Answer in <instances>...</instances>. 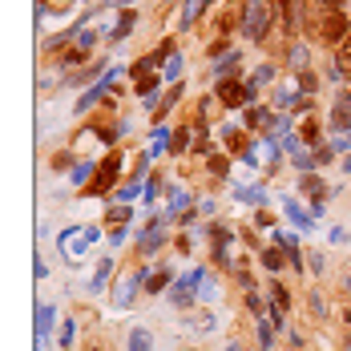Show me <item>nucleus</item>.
Wrapping results in <instances>:
<instances>
[{"instance_id": "nucleus-1", "label": "nucleus", "mask_w": 351, "mask_h": 351, "mask_svg": "<svg viewBox=\"0 0 351 351\" xmlns=\"http://www.w3.org/2000/svg\"><path fill=\"white\" fill-rule=\"evenodd\" d=\"M243 33H246V40H254V45L271 33V4H267V0H246V8H243Z\"/></svg>"}, {"instance_id": "nucleus-2", "label": "nucleus", "mask_w": 351, "mask_h": 351, "mask_svg": "<svg viewBox=\"0 0 351 351\" xmlns=\"http://www.w3.org/2000/svg\"><path fill=\"white\" fill-rule=\"evenodd\" d=\"M117 174H121V154L101 158V166L93 170V182H89V194L93 198H106L109 190H113V182H117Z\"/></svg>"}, {"instance_id": "nucleus-3", "label": "nucleus", "mask_w": 351, "mask_h": 351, "mask_svg": "<svg viewBox=\"0 0 351 351\" xmlns=\"http://www.w3.org/2000/svg\"><path fill=\"white\" fill-rule=\"evenodd\" d=\"M254 81L250 85H243V81H230V77H222L218 81V97H222V106H230V109H239V106H250L254 101Z\"/></svg>"}, {"instance_id": "nucleus-4", "label": "nucleus", "mask_w": 351, "mask_h": 351, "mask_svg": "<svg viewBox=\"0 0 351 351\" xmlns=\"http://www.w3.org/2000/svg\"><path fill=\"white\" fill-rule=\"evenodd\" d=\"M97 239V230L89 226V230H77V226H69V230H61V239H57V246H61V254L65 258H81L85 250H89V243Z\"/></svg>"}, {"instance_id": "nucleus-5", "label": "nucleus", "mask_w": 351, "mask_h": 351, "mask_svg": "<svg viewBox=\"0 0 351 351\" xmlns=\"http://www.w3.org/2000/svg\"><path fill=\"white\" fill-rule=\"evenodd\" d=\"M319 29H323V36H327V40H331V45H343V40H348V16H343V12H339V8H327V12H323V21H319Z\"/></svg>"}, {"instance_id": "nucleus-6", "label": "nucleus", "mask_w": 351, "mask_h": 351, "mask_svg": "<svg viewBox=\"0 0 351 351\" xmlns=\"http://www.w3.org/2000/svg\"><path fill=\"white\" fill-rule=\"evenodd\" d=\"M282 8V33H299L303 29V0H279Z\"/></svg>"}, {"instance_id": "nucleus-7", "label": "nucleus", "mask_w": 351, "mask_h": 351, "mask_svg": "<svg viewBox=\"0 0 351 351\" xmlns=\"http://www.w3.org/2000/svg\"><path fill=\"white\" fill-rule=\"evenodd\" d=\"M190 287H198V271L190 275V279H182L170 287V299H174V307H190L194 299H198V291H190Z\"/></svg>"}, {"instance_id": "nucleus-8", "label": "nucleus", "mask_w": 351, "mask_h": 351, "mask_svg": "<svg viewBox=\"0 0 351 351\" xmlns=\"http://www.w3.org/2000/svg\"><path fill=\"white\" fill-rule=\"evenodd\" d=\"M53 319H57L53 307H36V348H45V339H49V331H53Z\"/></svg>"}, {"instance_id": "nucleus-9", "label": "nucleus", "mask_w": 351, "mask_h": 351, "mask_svg": "<svg viewBox=\"0 0 351 351\" xmlns=\"http://www.w3.org/2000/svg\"><path fill=\"white\" fill-rule=\"evenodd\" d=\"M282 210H287V218H291L299 230H311V214H303V206H299L295 198H282Z\"/></svg>"}, {"instance_id": "nucleus-10", "label": "nucleus", "mask_w": 351, "mask_h": 351, "mask_svg": "<svg viewBox=\"0 0 351 351\" xmlns=\"http://www.w3.org/2000/svg\"><path fill=\"white\" fill-rule=\"evenodd\" d=\"M113 81H117V69L109 73V77H106V81H101V85H93V89H89L85 97H77V113H81V109H89V106H93V101H97V97L106 93V89H109V85H113Z\"/></svg>"}, {"instance_id": "nucleus-11", "label": "nucleus", "mask_w": 351, "mask_h": 351, "mask_svg": "<svg viewBox=\"0 0 351 351\" xmlns=\"http://www.w3.org/2000/svg\"><path fill=\"white\" fill-rule=\"evenodd\" d=\"M170 282H174V275H170V267H162V271L145 275V295H158V291H166Z\"/></svg>"}, {"instance_id": "nucleus-12", "label": "nucleus", "mask_w": 351, "mask_h": 351, "mask_svg": "<svg viewBox=\"0 0 351 351\" xmlns=\"http://www.w3.org/2000/svg\"><path fill=\"white\" fill-rule=\"evenodd\" d=\"M299 194H307V198L323 202V198H327V186H323L315 174H303V182H299Z\"/></svg>"}, {"instance_id": "nucleus-13", "label": "nucleus", "mask_w": 351, "mask_h": 351, "mask_svg": "<svg viewBox=\"0 0 351 351\" xmlns=\"http://www.w3.org/2000/svg\"><path fill=\"white\" fill-rule=\"evenodd\" d=\"M206 8H210V0H186V8H182V29H190Z\"/></svg>"}, {"instance_id": "nucleus-14", "label": "nucleus", "mask_w": 351, "mask_h": 351, "mask_svg": "<svg viewBox=\"0 0 351 351\" xmlns=\"http://www.w3.org/2000/svg\"><path fill=\"white\" fill-rule=\"evenodd\" d=\"M130 351H154V339H149V331H145V327L130 331Z\"/></svg>"}, {"instance_id": "nucleus-15", "label": "nucleus", "mask_w": 351, "mask_h": 351, "mask_svg": "<svg viewBox=\"0 0 351 351\" xmlns=\"http://www.w3.org/2000/svg\"><path fill=\"white\" fill-rule=\"evenodd\" d=\"M339 73H351V36L339 45V53H335V77Z\"/></svg>"}, {"instance_id": "nucleus-16", "label": "nucleus", "mask_w": 351, "mask_h": 351, "mask_svg": "<svg viewBox=\"0 0 351 351\" xmlns=\"http://www.w3.org/2000/svg\"><path fill=\"white\" fill-rule=\"evenodd\" d=\"M134 21H138V16H134V12H121V21H117V29H113V40H125V36H130V29H134Z\"/></svg>"}, {"instance_id": "nucleus-17", "label": "nucleus", "mask_w": 351, "mask_h": 351, "mask_svg": "<svg viewBox=\"0 0 351 351\" xmlns=\"http://www.w3.org/2000/svg\"><path fill=\"white\" fill-rule=\"evenodd\" d=\"M239 198H243V202H254V206H263V202H267V194H263L258 186H239Z\"/></svg>"}, {"instance_id": "nucleus-18", "label": "nucleus", "mask_w": 351, "mask_h": 351, "mask_svg": "<svg viewBox=\"0 0 351 351\" xmlns=\"http://www.w3.org/2000/svg\"><path fill=\"white\" fill-rule=\"evenodd\" d=\"M271 307H279V311H287V307H291V295H287V287H279V282L271 287Z\"/></svg>"}, {"instance_id": "nucleus-19", "label": "nucleus", "mask_w": 351, "mask_h": 351, "mask_svg": "<svg viewBox=\"0 0 351 351\" xmlns=\"http://www.w3.org/2000/svg\"><path fill=\"white\" fill-rule=\"evenodd\" d=\"M307 61H311V53H307V49H303V45H295V49H291V69H307Z\"/></svg>"}, {"instance_id": "nucleus-20", "label": "nucleus", "mask_w": 351, "mask_h": 351, "mask_svg": "<svg viewBox=\"0 0 351 351\" xmlns=\"http://www.w3.org/2000/svg\"><path fill=\"white\" fill-rule=\"evenodd\" d=\"M125 222H130V210H125V206H109L106 226H125Z\"/></svg>"}, {"instance_id": "nucleus-21", "label": "nucleus", "mask_w": 351, "mask_h": 351, "mask_svg": "<svg viewBox=\"0 0 351 351\" xmlns=\"http://www.w3.org/2000/svg\"><path fill=\"white\" fill-rule=\"evenodd\" d=\"M73 182H77V186H81V182H93V166H89V162L73 166Z\"/></svg>"}, {"instance_id": "nucleus-22", "label": "nucleus", "mask_w": 351, "mask_h": 351, "mask_svg": "<svg viewBox=\"0 0 351 351\" xmlns=\"http://www.w3.org/2000/svg\"><path fill=\"white\" fill-rule=\"evenodd\" d=\"M246 121H250L254 130H263V125H271V113H267V109H250V117H246Z\"/></svg>"}, {"instance_id": "nucleus-23", "label": "nucleus", "mask_w": 351, "mask_h": 351, "mask_svg": "<svg viewBox=\"0 0 351 351\" xmlns=\"http://www.w3.org/2000/svg\"><path fill=\"white\" fill-rule=\"evenodd\" d=\"M109 271H113V258H106V263H101V271H97V275H93V291H101V287H106Z\"/></svg>"}, {"instance_id": "nucleus-24", "label": "nucleus", "mask_w": 351, "mask_h": 351, "mask_svg": "<svg viewBox=\"0 0 351 351\" xmlns=\"http://www.w3.org/2000/svg\"><path fill=\"white\" fill-rule=\"evenodd\" d=\"M263 267H267V271H279V267H282V254L275 250V246H271V250L263 254Z\"/></svg>"}, {"instance_id": "nucleus-25", "label": "nucleus", "mask_w": 351, "mask_h": 351, "mask_svg": "<svg viewBox=\"0 0 351 351\" xmlns=\"http://www.w3.org/2000/svg\"><path fill=\"white\" fill-rule=\"evenodd\" d=\"M182 65H186V61H182V53L170 57V65H166V81H178V77H182Z\"/></svg>"}, {"instance_id": "nucleus-26", "label": "nucleus", "mask_w": 351, "mask_h": 351, "mask_svg": "<svg viewBox=\"0 0 351 351\" xmlns=\"http://www.w3.org/2000/svg\"><path fill=\"white\" fill-rule=\"evenodd\" d=\"M222 138H226L230 149H243V138H239V130H234V125H226V130H222Z\"/></svg>"}, {"instance_id": "nucleus-27", "label": "nucleus", "mask_w": 351, "mask_h": 351, "mask_svg": "<svg viewBox=\"0 0 351 351\" xmlns=\"http://www.w3.org/2000/svg\"><path fill=\"white\" fill-rule=\"evenodd\" d=\"M271 339H275V335H271V323H258V343L271 348Z\"/></svg>"}, {"instance_id": "nucleus-28", "label": "nucleus", "mask_w": 351, "mask_h": 351, "mask_svg": "<svg viewBox=\"0 0 351 351\" xmlns=\"http://www.w3.org/2000/svg\"><path fill=\"white\" fill-rule=\"evenodd\" d=\"M234 65H239V53H230V57H226V61L218 65V77H226V73L234 69Z\"/></svg>"}, {"instance_id": "nucleus-29", "label": "nucleus", "mask_w": 351, "mask_h": 351, "mask_svg": "<svg viewBox=\"0 0 351 351\" xmlns=\"http://www.w3.org/2000/svg\"><path fill=\"white\" fill-rule=\"evenodd\" d=\"M210 170L218 178H226V170H230V166H226V158H210Z\"/></svg>"}, {"instance_id": "nucleus-30", "label": "nucleus", "mask_w": 351, "mask_h": 351, "mask_svg": "<svg viewBox=\"0 0 351 351\" xmlns=\"http://www.w3.org/2000/svg\"><path fill=\"white\" fill-rule=\"evenodd\" d=\"M303 141H307V145H315V141H319V130H315V125H311V121L303 125Z\"/></svg>"}, {"instance_id": "nucleus-31", "label": "nucleus", "mask_w": 351, "mask_h": 351, "mask_svg": "<svg viewBox=\"0 0 351 351\" xmlns=\"http://www.w3.org/2000/svg\"><path fill=\"white\" fill-rule=\"evenodd\" d=\"M121 130H125V125H121ZM121 130H106V125H101V130H97V138H101V141H113Z\"/></svg>"}, {"instance_id": "nucleus-32", "label": "nucleus", "mask_w": 351, "mask_h": 351, "mask_svg": "<svg viewBox=\"0 0 351 351\" xmlns=\"http://www.w3.org/2000/svg\"><path fill=\"white\" fill-rule=\"evenodd\" d=\"M186 141H190V134H186V130H178V138H174V154H178V149H186Z\"/></svg>"}, {"instance_id": "nucleus-33", "label": "nucleus", "mask_w": 351, "mask_h": 351, "mask_svg": "<svg viewBox=\"0 0 351 351\" xmlns=\"http://www.w3.org/2000/svg\"><path fill=\"white\" fill-rule=\"evenodd\" d=\"M271 77H275V69L267 65V69H258V77H254V85H263V81H271Z\"/></svg>"}, {"instance_id": "nucleus-34", "label": "nucleus", "mask_w": 351, "mask_h": 351, "mask_svg": "<svg viewBox=\"0 0 351 351\" xmlns=\"http://www.w3.org/2000/svg\"><path fill=\"white\" fill-rule=\"evenodd\" d=\"M61 343H65V348L73 343V323H65V327H61Z\"/></svg>"}, {"instance_id": "nucleus-35", "label": "nucleus", "mask_w": 351, "mask_h": 351, "mask_svg": "<svg viewBox=\"0 0 351 351\" xmlns=\"http://www.w3.org/2000/svg\"><path fill=\"white\" fill-rule=\"evenodd\" d=\"M323 4H327V8H339V4H343V0H323Z\"/></svg>"}, {"instance_id": "nucleus-36", "label": "nucleus", "mask_w": 351, "mask_h": 351, "mask_svg": "<svg viewBox=\"0 0 351 351\" xmlns=\"http://www.w3.org/2000/svg\"><path fill=\"white\" fill-rule=\"evenodd\" d=\"M343 170H351V154H348V162H343Z\"/></svg>"}, {"instance_id": "nucleus-37", "label": "nucleus", "mask_w": 351, "mask_h": 351, "mask_svg": "<svg viewBox=\"0 0 351 351\" xmlns=\"http://www.w3.org/2000/svg\"><path fill=\"white\" fill-rule=\"evenodd\" d=\"M226 351H243V348H239V343H230V348H226Z\"/></svg>"}, {"instance_id": "nucleus-38", "label": "nucleus", "mask_w": 351, "mask_h": 351, "mask_svg": "<svg viewBox=\"0 0 351 351\" xmlns=\"http://www.w3.org/2000/svg\"><path fill=\"white\" fill-rule=\"evenodd\" d=\"M343 319H348V323H351V311H348V315H343Z\"/></svg>"}, {"instance_id": "nucleus-39", "label": "nucleus", "mask_w": 351, "mask_h": 351, "mask_svg": "<svg viewBox=\"0 0 351 351\" xmlns=\"http://www.w3.org/2000/svg\"><path fill=\"white\" fill-rule=\"evenodd\" d=\"M93 351H97V348H93Z\"/></svg>"}]
</instances>
